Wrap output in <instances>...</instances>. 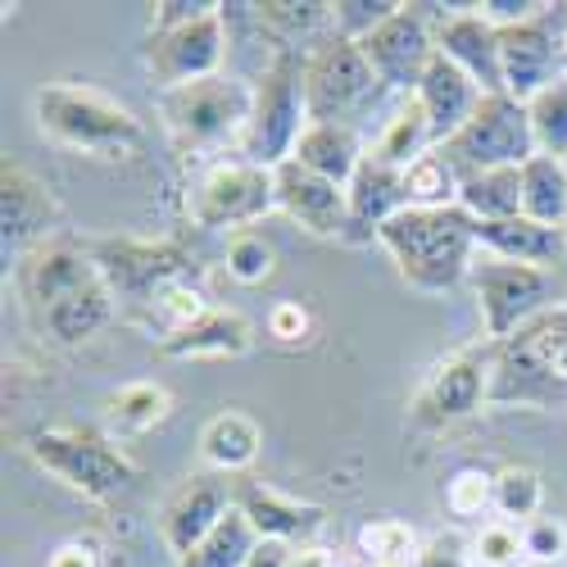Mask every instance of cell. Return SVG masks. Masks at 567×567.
I'll list each match as a JSON object with an SVG mask.
<instances>
[{
	"label": "cell",
	"instance_id": "cell-1",
	"mask_svg": "<svg viewBox=\"0 0 567 567\" xmlns=\"http://www.w3.org/2000/svg\"><path fill=\"white\" fill-rule=\"evenodd\" d=\"M477 218L463 214L458 205H445V209H400L377 241H382L400 268V277L409 281L413 291H450L472 272V236Z\"/></svg>",
	"mask_w": 567,
	"mask_h": 567
},
{
	"label": "cell",
	"instance_id": "cell-2",
	"mask_svg": "<svg viewBox=\"0 0 567 567\" xmlns=\"http://www.w3.org/2000/svg\"><path fill=\"white\" fill-rule=\"evenodd\" d=\"M37 123L60 146L101 155V159H123L141 151V141H146V127H141V118L127 105L101 96V91L64 86V82L37 91Z\"/></svg>",
	"mask_w": 567,
	"mask_h": 567
},
{
	"label": "cell",
	"instance_id": "cell-3",
	"mask_svg": "<svg viewBox=\"0 0 567 567\" xmlns=\"http://www.w3.org/2000/svg\"><path fill=\"white\" fill-rule=\"evenodd\" d=\"M250 110H255V91L223 73L173 86L159 96L164 127L182 155H200V151L227 146V141H246Z\"/></svg>",
	"mask_w": 567,
	"mask_h": 567
},
{
	"label": "cell",
	"instance_id": "cell-4",
	"mask_svg": "<svg viewBox=\"0 0 567 567\" xmlns=\"http://www.w3.org/2000/svg\"><path fill=\"white\" fill-rule=\"evenodd\" d=\"M309 127L305 101V60L296 51H277L255 86V110L241 141V159L259 168H277L296 155V141Z\"/></svg>",
	"mask_w": 567,
	"mask_h": 567
},
{
	"label": "cell",
	"instance_id": "cell-5",
	"mask_svg": "<svg viewBox=\"0 0 567 567\" xmlns=\"http://www.w3.org/2000/svg\"><path fill=\"white\" fill-rule=\"evenodd\" d=\"M28 454L86 499H114L136 482V463L91 427H45L28 436Z\"/></svg>",
	"mask_w": 567,
	"mask_h": 567
},
{
	"label": "cell",
	"instance_id": "cell-6",
	"mask_svg": "<svg viewBox=\"0 0 567 567\" xmlns=\"http://www.w3.org/2000/svg\"><path fill=\"white\" fill-rule=\"evenodd\" d=\"M105 287L123 305H155L168 287L196 272V255L182 241H136V236H101L86 246Z\"/></svg>",
	"mask_w": 567,
	"mask_h": 567
},
{
	"label": "cell",
	"instance_id": "cell-7",
	"mask_svg": "<svg viewBox=\"0 0 567 567\" xmlns=\"http://www.w3.org/2000/svg\"><path fill=\"white\" fill-rule=\"evenodd\" d=\"M377 96H382V82H377L359 41H346V37L332 32L305 55L309 123L350 127V118H359L368 105H377Z\"/></svg>",
	"mask_w": 567,
	"mask_h": 567
},
{
	"label": "cell",
	"instance_id": "cell-8",
	"mask_svg": "<svg viewBox=\"0 0 567 567\" xmlns=\"http://www.w3.org/2000/svg\"><path fill=\"white\" fill-rule=\"evenodd\" d=\"M458 173L472 168H523L527 159H536V136H532V118L527 105L504 96H482L477 114L463 123L458 136H450L441 146Z\"/></svg>",
	"mask_w": 567,
	"mask_h": 567
},
{
	"label": "cell",
	"instance_id": "cell-9",
	"mask_svg": "<svg viewBox=\"0 0 567 567\" xmlns=\"http://www.w3.org/2000/svg\"><path fill=\"white\" fill-rule=\"evenodd\" d=\"M499 60H504V91L523 105L554 78H563L567 6H540L532 19L499 28Z\"/></svg>",
	"mask_w": 567,
	"mask_h": 567
},
{
	"label": "cell",
	"instance_id": "cell-10",
	"mask_svg": "<svg viewBox=\"0 0 567 567\" xmlns=\"http://www.w3.org/2000/svg\"><path fill=\"white\" fill-rule=\"evenodd\" d=\"M472 291H477L482 318H486V337L508 341L513 332H523L532 318H540L554 300V277L532 264H513V259H482L472 264Z\"/></svg>",
	"mask_w": 567,
	"mask_h": 567
},
{
	"label": "cell",
	"instance_id": "cell-11",
	"mask_svg": "<svg viewBox=\"0 0 567 567\" xmlns=\"http://www.w3.org/2000/svg\"><path fill=\"white\" fill-rule=\"evenodd\" d=\"M567 395V382L554 372L540 322L532 318L523 332L491 346L486 404H554Z\"/></svg>",
	"mask_w": 567,
	"mask_h": 567
},
{
	"label": "cell",
	"instance_id": "cell-12",
	"mask_svg": "<svg viewBox=\"0 0 567 567\" xmlns=\"http://www.w3.org/2000/svg\"><path fill=\"white\" fill-rule=\"evenodd\" d=\"M223 55H227L223 6L205 10L192 23H177L168 32H151V41H146V69L155 73V82H164V91L200 82V78H218Z\"/></svg>",
	"mask_w": 567,
	"mask_h": 567
},
{
	"label": "cell",
	"instance_id": "cell-13",
	"mask_svg": "<svg viewBox=\"0 0 567 567\" xmlns=\"http://www.w3.org/2000/svg\"><path fill=\"white\" fill-rule=\"evenodd\" d=\"M272 209H277L272 168H259L246 159L209 168L192 196V218L200 227H250Z\"/></svg>",
	"mask_w": 567,
	"mask_h": 567
},
{
	"label": "cell",
	"instance_id": "cell-14",
	"mask_svg": "<svg viewBox=\"0 0 567 567\" xmlns=\"http://www.w3.org/2000/svg\"><path fill=\"white\" fill-rule=\"evenodd\" d=\"M359 45H363L377 82H382V91H409L413 96L422 73H427V64H432V55H436V32L427 28V19H422L417 6H400Z\"/></svg>",
	"mask_w": 567,
	"mask_h": 567
},
{
	"label": "cell",
	"instance_id": "cell-15",
	"mask_svg": "<svg viewBox=\"0 0 567 567\" xmlns=\"http://www.w3.org/2000/svg\"><path fill=\"white\" fill-rule=\"evenodd\" d=\"M231 504H236L231 499V482L227 477H214V472H200V477L177 486L173 499L159 513V532H164V545L173 549V558L192 554L223 523V513Z\"/></svg>",
	"mask_w": 567,
	"mask_h": 567
},
{
	"label": "cell",
	"instance_id": "cell-16",
	"mask_svg": "<svg viewBox=\"0 0 567 567\" xmlns=\"http://www.w3.org/2000/svg\"><path fill=\"white\" fill-rule=\"evenodd\" d=\"M272 182H277V209L287 218H296L305 231H313V236H346V218H350L346 186L309 173L296 159L277 164Z\"/></svg>",
	"mask_w": 567,
	"mask_h": 567
},
{
	"label": "cell",
	"instance_id": "cell-17",
	"mask_svg": "<svg viewBox=\"0 0 567 567\" xmlns=\"http://www.w3.org/2000/svg\"><path fill=\"white\" fill-rule=\"evenodd\" d=\"M346 200H350V218H346V236L341 241L350 246H368L377 231H382L400 209H409V196H404V173L363 155L359 173L350 177L346 186Z\"/></svg>",
	"mask_w": 567,
	"mask_h": 567
},
{
	"label": "cell",
	"instance_id": "cell-18",
	"mask_svg": "<svg viewBox=\"0 0 567 567\" xmlns=\"http://www.w3.org/2000/svg\"><path fill=\"white\" fill-rule=\"evenodd\" d=\"M436 51L458 64L482 96H504V60H499V28L486 14H450L436 28Z\"/></svg>",
	"mask_w": 567,
	"mask_h": 567
},
{
	"label": "cell",
	"instance_id": "cell-19",
	"mask_svg": "<svg viewBox=\"0 0 567 567\" xmlns=\"http://www.w3.org/2000/svg\"><path fill=\"white\" fill-rule=\"evenodd\" d=\"M55 218L60 205L45 192V182L32 168H23L14 155L0 159V241H6V250L51 231Z\"/></svg>",
	"mask_w": 567,
	"mask_h": 567
},
{
	"label": "cell",
	"instance_id": "cell-20",
	"mask_svg": "<svg viewBox=\"0 0 567 567\" xmlns=\"http://www.w3.org/2000/svg\"><path fill=\"white\" fill-rule=\"evenodd\" d=\"M413 101L422 105V114H427V123H432V141H436V146H445V141L458 136L463 123L477 114L482 86L436 51L427 73H422V82H417V91H413Z\"/></svg>",
	"mask_w": 567,
	"mask_h": 567
},
{
	"label": "cell",
	"instance_id": "cell-21",
	"mask_svg": "<svg viewBox=\"0 0 567 567\" xmlns=\"http://www.w3.org/2000/svg\"><path fill=\"white\" fill-rule=\"evenodd\" d=\"M231 499H236V508H241V513L250 517V527L259 532V540H281V545L318 536L322 517H327L318 504L287 499V495L268 491L264 482H250V477L231 482Z\"/></svg>",
	"mask_w": 567,
	"mask_h": 567
},
{
	"label": "cell",
	"instance_id": "cell-22",
	"mask_svg": "<svg viewBox=\"0 0 567 567\" xmlns=\"http://www.w3.org/2000/svg\"><path fill=\"white\" fill-rule=\"evenodd\" d=\"M101 268L91 264L86 246H69V241H51V246H41L28 264H23V291L32 300V309L41 313L45 305H55L82 287H96Z\"/></svg>",
	"mask_w": 567,
	"mask_h": 567
},
{
	"label": "cell",
	"instance_id": "cell-23",
	"mask_svg": "<svg viewBox=\"0 0 567 567\" xmlns=\"http://www.w3.org/2000/svg\"><path fill=\"white\" fill-rule=\"evenodd\" d=\"M482 400H486V363L477 354H458L432 377L427 386H422V395L413 404V417L436 427V422H454V417L477 413Z\"/></svg>",
	"mask_w": 567,
	"mask_h": 567
},
{
	"label": "cell",
	"instance_id": "cell-24",
	"mask_svg": "<svg viewBox=\"0 0 567 567\" xmlns=\"http://www.w3.org/2000/svg\"><path fill=\"white\" fill-rule=\"evenodd\" d=\"M472 236H477V246H486L495 259L532 264V268L567 264V231L540 227L527 214L504 218V223H477V227H472Z\"/></svg>",
	"mask_w": 567,
	"mask_h": 567
},
{
	"label": "cell",
	"instance_id": "cell-25",
	"mask_svg": "<svg viewBox=\"0 0 567 567\" xmlns=\"http://www.w3.org/2000/svg\"><path fill=\"white\" fill-rule=\"evenodd\" d=\"M255 346V332L241 313L231 309H205L196 322L177 327L173 337H159L164 359H200V354H246Z\"/></svg>",
	"mask_w": 567,
	"mask_h": 567
},
{
	"label": "cell",
	"instance_id": "cell-26",
	"mask_svg": "<svg viewBox=\"0 0 567 567\" xmlns=\"http://www.w3.org/2000/svg\"><path fill=\"white\" fill-rule=\"evenodd\" d=\"M37 318H41V327H45V332H51L60 346H82V341H91L96 332H105V327H110V318H114V296H110L105 281H96V287H82V291L55 300V305H45Z\"/></svg>",
	"mask_w": 567,
	"mask_h": 567
},
{
	"label": "cell",
	"instance_id": "cell-27",
	"mask_svg": "<svg viewBox=\"0 0 567 567\" xmlns=\"http://www.w3.org/2000/svg\"><path fill=\"white\" fill-rule=\"evenodd\" d=\"M296 164H305L309 173L337 182V186H350V177L359 173L363 164V151H359V136L354 127H341V123H309L305 136L296 141Z\"/></svg>",
	"mask_w": 567,
	"mask_h": 567
},
{
	"label": "cell",
	"instance_id": "cell-28",
	"mask_svg": "<svg viewBox=\"0 0 567 567\" xmlns=\"http://www.w3.org/2000/svg\"><path fill=\"white\" fill-rule=\"evenodd\" d=\"M458 209L477 223H504L523 214V168H472L458 173Z\"/></svg>",
	"mask_w": 567,
	"mask_h": 567
},
{
	"label": "cell",
	"instance_id": "cell-29",
	"mask_svg": "<svg viewBox=\"0 0 567 567\" xmlns=\"http://www.w3.org/2000/svg\"><path fill=\"white\" fill-rule=\"evenodd\" d=\"M523 214L540 227L567 231V164L536 155L523 164Z\"/></svg>",
	"mask_w": 567,
	"mask_h": 567
},
{
	"label": "cell",
	"instance_id": "cell-30",
	"mask_svg": "<svg viewBox=\"0 0 567 567\" xmlns=\"http://www.w3.org/2000/svg\"><path fill=\"white\" fill-rule=\"evenodd\" d=\"M255 549H259V532L250 527V517L231 504L223 513V523L186 558H177V567H246Z\"/></svg>",
	"mask_w": 567,
	"mask_h": 567
},
{
	"label": "cell",
	"instance_id": "cell-31",
	"mask_svg": "<svg viewBox=\"0 0 567 567\" xmlns=\"http://www.w3.org/2000/svg\"><path fill=\"white\" fill-rule=\"evenodd\" d=\"M259 445H264V436H259V427H255V417L236 413V409L209 417V427H205V436H200V450H205V458H209L218 472H241V467H250L255 454H259Z\"/></svg>",
	"mask_w": 567,
	"mask_h": 567
},
{
	"label": "cell",
	"instance_id": "cell-32",
	"mask_svg": "<svg viewBox=\"0 0 567 567\" xmlns=\"http://www.w3.org/2000/svg\"><path fill=\"white\" fill-rule=\"evenodd\" d=\"M404 196H409V209H445V205H458V168L454 159L436 146L422 159H413L404 168Z\"/></svg>",
	"mask_w": 567,
	"mask_h": 567
},
{
	"label": "cell",
	"instance_id": "cell-33",
	"mask_svg": "<svg viewBox=\"0 0 567 567\" xmlns=\"http://www.w3.org/2000/svg\"><path fill=\"white\" fill-rule=\"evenodd\" d=\"M427 151H436V141H432V123H427V114H422V105L409 96V105L391 118V127L382 132V141H377V151H372V159H382V164H391V168H409L413 159H422Z\"/></svg>",
	"mask_w": 567,
	"mask_h": 567
},
{
	"label": "cell",
	"instance_id": "cell-34",
	"mask_svg": "<svg viewBox=\"0 0 567 567\" xmlns=\"http://www.w3.org/2000/svg\"><path fill=\"white\" fill-rule=\"evenodd\" d=\"M527 118H532V136H536V155H567V73L554 78L545 91L527 101Z\"/></svg>",
	"mask_w": 567,
	"mask_h": 567
},
{
	"label": "cell",
	"instance_id": "cell-35",
	"mask_svg": "<svg viewBox=\"0 0 567 567\" xmlns=\"http://www.w3.org/2000/svg\"><path fill=\"white\" fill-rule=\"evenodd\" d=\"M255 19H259L272 37H281L277 51H296L291 41L309 37V32L322 28V23H332V6H318V0H259Z\"/></svg>",
	"mask_w": 567,
	"mask_h": 567
},
{
	"label": "cell",
	"instance_id": "cell-36",
	"mask_svg": "<svg viewBox=\"0 0 567 567\" xmlns=\"http://www.w3.org/2000/svg\"><path fill=\"white\" fill-rule=\"evenodd\" d=\"M168 417V391L155 382H132L110 395V427L114 432H151Z\"/></svg>",
	"mask_w": 567,
	"mask_h": 567
},
{
	"label": "cell",
	"instance_id": "cell-37",
	"mask_svg": "<svg viewBox=\"0 0 567 567\" xmlns=\"http://www.w3.org/2000/svg\"><path fill=\"white\" fill-rule=\"evenodd\" d=\"M495 508L508 517V523H532V517L540 513V477L532 467H504L495 477Z\"/></svg>",
	"mask_w": 567,
	"mask_h": 567
},
{
	"label": "cell",
	"instance_id": "cell-38",
	"mask_svg": "<svg viewBox=\"0 0 567 567\" xmlns=\"http://www.w3.org/2000/svg\"><path fill=\"white\" fill-rule=\"evenodd\" d=\"M395 10H400L395 0H337L332 6V28L346 41H363V37H372L377 28H382Z\"/></svg>",
	"mask_w": 567,
	"mask_h": 567
},
{
	"label": "cell",
	"instance_id": "cell-39",
	"mask_svg": "<svg viewBox=\"0 0 567 567\" xmlns=\"http://www.w3.org/2000/svg\"><path fill=\"white\" fill-rule=\"evenodd\" d=\"M272 246L264 241L259 231H236L227 241V272L236 281H246V287H255V281H264L272 272Z\"/></svg>",
	"mask_w": 567,
	"mask_h": 567
},
{
	"label": "cell",
	"instance_id": "cell-40",
	"mask_svg": "<svg viewBox=\"0 0 567 567\" xmlns=\"http://www.w3.org/2000/svg\"><path fill=\"white\" fill-rule=\"evenodd\" d=\"M523 532H517L513 523H499V527H486L482 540H477V558L486 567H513L517 558H523Z\"/></svg>",
	"mask_w": 567,
	"mask_h": 567
},
{
	"label": "cell",
	"instance_id": "cell-41",
	"mask_svg": "<svg viewBox=\"0 0 567 567\" xmlns=\"http://www.w3.org/2000/svg\"><path fill=\"white\" fill-rule=\"evenodd\" d=\"M523 549L532 563H554L567 554V527L549 523V517H532V523L523 527Z\"/></svg>",
	"mask_w": 567,
	"mask_h": 567
},
{
	"label": "cell",
	"instance_id": "cell-42",
	"mask_svg": "<svg viewBox=\"0 0 567 567\" xmlns=\"http://www.w3.org/2000/svg\"><path fill=\"white\" fill-rule=\"evenodd\" d=\"M486 504H495V477H486V472H458L450 482V508L454 513H477Z\"/></svg>",
	"mask_w": 567,
	"mask_h": 567
},
{
	"label": "cell",
	"instance_id": "cell-43",
	"mask_svg": "<svg viewBox=\"0 0 567 567\" xmlns=\"http://www.w3.org/2000/svg\"><path fill=\"white\" fill-rule=\"evenodd\" d=\"M536 322H540V337H545V350H549L554 372L567 382V309H545Z\"/></svg>",
	"mask_w": 567,
	"mask_h": 567
},
{
	"label": "cell",
	"instance_id": "cell-44",
	"mask_svg": "<svg viewBox=\"0 0 567 567\" xmlns=\"http://www.w3.org/2000/svg\"><path fill=\"white\" fill-rule=\"evenodd\" d=\"M413 567H472V558L463 554V540L458 536H436L432 545H422Z\"/></svg>",
	"mask_w": 567,
	"mask_h": 567
},
{
	"label": "cell",
	"instance_id": "cell-45",
	"mask_svg": "<svg viewBox=\"0 0 567 567\" xmlns=\"http://www.w3.org/2000/svg\"><path fill=\"white\" fill-rule=\"evenodd\" d=\"M205 10H214V6H205V0H164V6H155V32H168L177 23H192Z\"/></svg>",
	"mask_w": 567,
	"mask_h": 567
},
{
	"label": "cell",
	"instance_id": "cell-46",
	"mask_svg": "<svg viewBox=\"0 0 567 567\" xmlns=\"http://www.w3.org/2000/svg\"><path fill=\"white\" fill-rule=\"evenodd\" d=\"M305 309L300 305H277L272 309V318H268V327H272V337H281V341H300V332H305Z\"/></svg>",
	"mask_w": 567,
	"mask_h": 567
},
{
	"label": "cell",
	"instance_id": "cell-47",
	"mask_svg": "<svg viewBox=\"0 0 567 567\" xmlns=\"http://www.w3.org/2000/svg\"><path fill=\"white\" fill-rule=\"evenodd\" d=\"M246 567H291V549L281 540H259V549L250 554Z\"/></svg>",
	"mask_w": 567,
	"mask_h": 567
},
{
	"label": "cell",
	"instance_id": "cell-48",
	"mask_svg": "<svg viewBox=\"0 0 567 567\" xmlns=\"http://www.w3.org/2000/svg\"><path fill=\"white\" fill-rule=\"evenodd\" d=\"M51 567H96V549H91V545H64L51 558Z\"/></svg>",
	"mask_w": 567,
	"mask_h": 567
},
{
	"label": "cell",
	"instance_id": "cell-49",
	"mask_svg": "<svg viewBox=\"0 0 567 567\" xmlns=\"http://www.w3.org/2000/svg\"><path fill=\"white\" fill-rule=\"evenodd\" d=\"M527 567H554V563H527Z\"/></svg>",
	"mask_w": 567,
	"mask_h": 567
}]
</instances>
